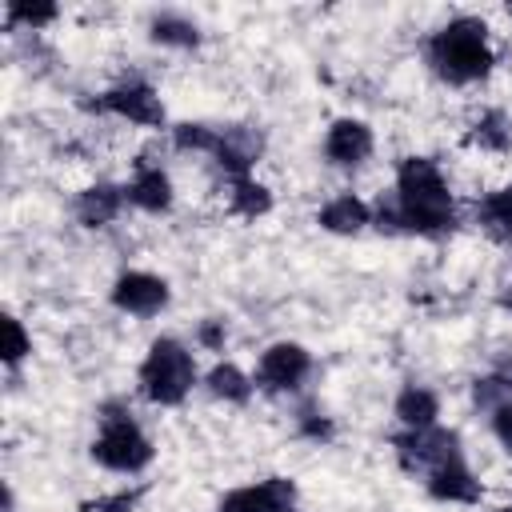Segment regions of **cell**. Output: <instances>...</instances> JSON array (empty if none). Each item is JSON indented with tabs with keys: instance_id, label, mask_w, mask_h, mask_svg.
Instances as JSON below:
<instances>
[{
	"instance_id": "obj_1",
	"label": "cell",
	"mask_w": 512,
	"mask_h": 512,
	"mask_svg": "<svg viewBox=\"0 0 512 512\" xmlns=\"http://www.w3.org/2000/svg\"><path fill=\"white\" fill-rule=\"evenodd\" d=\"M396 228L420 232V236H444L456 228V204L440 176V168L428 156H408L396 172Z\"/></svg>"
},
{
	"instance_id": "obj_2",
	"label": "cell",
	"mask_w": 512,
	"mask_h": 512,
	"mask_svg": "<svg viewBox=\"0 0 512 512\" xmlns=\"http://www.w3.org/2000/svg\"><path fill=\"white\" fill-rule=\"evenodd\" d=\"M428 64L448 84H472L492 72V48H488V24L476 16L448 20L428 40Z\"/></svg>"
},
{
	"instance_id": "obj_3",
	"label": "cell",
	"mask_w": 512,
	"mask_h": 512,
	"mask_svg": "<svg viewBox=\"0 0 512 512\" xmlns=\"http://www.w3.org/2000/svg\"><path fill=\"white\" fill-rule=\"evenodd\" d=\"M196 384V364H192V352L172 340V336H160L144 364H140V392L152 400V404H180L188 396V388Z\"/></svg>"
},
{
	"instance_id": "obj_4",
	"label": "cell",
	"mask_w": 512,
	"mask_h": 512,
	"mask_svg": "<svg viewBox=\"0 0 512 512\" xmlns=\"http://www.w3.org/2000/svg\"><path fill=\"white\" fill-rule=\"evenodd\" d=\"M100 420H104V428L92 440V460L112 468V472H140L152 460V444L136 428L132 412H124L120 404H108Z\"/></svg>"
},
{
	"instance_id": "obj_5",
	"label": "cell",
	"mask_w": 512,
	"mask_h": 512,
	"mask_svg": "<svg viewBox=\"0 0 512 512\" xmlns=\"http://www.w3.org/2000/svg\"><path fill=\"white\" fill-rule=\"evenodd\" d=\"M396 452H400V464L408 472L424 468V472H436L452 460H460V436L452 428H408L404 436H396Z\"/></svg>"
},
{
	"instance_id": "obj_6",
	"label": "cell",
	"mask_w": 512,
	"mask_h": 512,
	"mask_svg": "<svg viewBox=\"0 0 512 512\" xmlns=\"http://www.w3.org/2000/svg\"><path fill=\"white\" fill-rule=\"evenodd\" d=\"M308 372H312V356H308L300 344L280 340V344H272V348L260 356V364H256V384H260L264 392H292V388L304 384Z\"/></svg>"
},
{
	"instance_id": "obj_7",
	"label": "cell",
	"mask_w": 512,
	"mask_h": 512,
	"mask_svg": "<svg viewBox=\"0 0 512 512\" xmlns=\"http://www.w3.org/2000/svg\"><path fill=\"white\" fill-rule=\"evenodd\" d=\"M88 108L124 116V120L144 124V128H160V124H164V104H160V96H156L148 84H120V88L96 96Z\"/></svg>"
},
{
	"instance_id": "obj_8",
	"label": "cell",
	"mask_w": 512,
	"mask_h": 512,
	"mask_svg": "<svg viewBox=\"0 0 512 512\" xmlns=\"http://www.w3.org/2000/svg\"><path fill=\"white\" fill-rule=\"evenodd\" d=\"M292 500H296V484L284 476H268L260 484L228 492L216 512H292Z\"/></svg>"
},
{
	"instance_id": "obj_9",
	"label": "cell",
	"mask_w": 512,
	"mask_h": 512,
	"mask_svg": "<svg viewBox=\"0 0 512 512\" xmlns=\"http://www.w3.org/2000/svg\"><path fill=\"white\" fill-rule=\"evenodd\" d=\"M112 304L132 316H156L168 304V284L152 272H124L112 284Z\"/></svg>"
},
{
	"instance_id": "obj_10",
	"label": "cell",
	"mask_w": 512,
	"mask_h": 512,
	"mask_svg": "<svg viewBox=\"0 0 512 512\" xmlns=\"http://www.w3.org/2000/svg\"><path fill=\"white\" fill-rule=\"evenodd\" d=\"M324 156H328L332 164H340V168L364 164V160L372 156V128H368L364 120H352V116L336 120V124L328 128V136H324Z\"/></svg>"
},
{
	"instance_id": "obj_11",
	"label": "cell",
	"mask_w": 512,
	"mask_h": 512,
	"mask_svg": "<svg viewBox=\"0 0 512 512\" xmlns=\"http://www.w3.org/2000/svg\"><path fill=\"white\" fill-rule=\"evenodd\" d=\"M264 152V136L256 132V128H244V124H236V128H224L220 132V144H216V164L232 176V180H240V176H248V168L256 164V156Z\"/></svg>"
},
{
	"instance_id": "obj_12",
	"label": "cell",
	"mask_w": 512,
	"mask_h": 512,
	"mask_svg": "<svg viewBox=\"0 0 512 512\" xmlns=\"http://www.w3.org/2000/svg\"><path fill=\"white\" fill-rule=\"evenodd\" d=\"M428 492H432L436 500H448V504H476L484 488H480V480L464 468V460H452V464L428 472Z\"/></svg>"
},
{
	"instance_id": "obj_13",
	"label": "cell",
	"mask_w": 512,
	"mask_h": 512,
	"mask_svg": "<svg viewBox=\"0 0 512 512\" xmlns=\"http://www.w3.org/2000/svg\"><path fill=\"white\" fill-rule=\"evenodd\" d=\"M124 196L136 204V208H144V212H168L172 208V184H168V176L160 172V168H136V176H132V184L124 188Z\"/></svg>"
},
{
	"instance_id": "obj_14",
	"label": "cell",
	"mask_w": 512,
	"mask_h": 512,
	"mask_svg": "<svg viewBox=\"0 0 512 512\" xmlns=\"http://www.w3.org/2000/svg\"><path fill=\"white\" fill-rule=\"evenodd\" d=\"M364 224H372V212H368V204H364L360 196H352V192H344V196H336V200H328V204L320 208V228H328V232H336V236H356Z\"/></svg>"
},
{
	"instance_id": "obj_15",
	"label": "cell",
	"mask_w": 512,
	"mask_h": 512,
	"mask_svg": "<svg viewBox=\"0 0 512 512\" xmlns=\"http://www.w3.org/2000/svg\"><path fill=\"white\" fill-rule=\"evenodd\" d=\"M120 204H124V192H120L116 184H92V188L80 192L76 216H80L84 228H104V224L120 212Z\"/></svg>"
},
{
	"instance_id": "obj_16",
	"label": "cell",
	"mask_w": 512,
	"mask_h": 512,
	"mask_svg": "<svg viewBox=\"0 0 512 512\" xmlns=\"http://www.w3.org/2000/svg\"><path fill=\"white\" fill-rule=\"evenodd\" d=\"M436 412H440V400L420 388V384H408L400 396H396V416L404 428H432L436 424Z\"/></svg>"
},
{
	"instance_id": "obj_17",
	"label": "cell",
	"mask_w": 512,
	"mask_h": 512,
	"mask_svg": "<svg viewBox=\"0 0 512 512\" xmlns=\"http://www.w3.org/2000/svg\"><path fill=\"white\" fill-rule=\"evenodd\" d=\"M476 220L484 224L488 236H496V240H512V184L488 192V196L476 204Z\"/></svg>"
},
{
	"instance_id": "obj_18",
	"label": "cell",
	"mask_w": 512,
	"mask_h": 512,
	"mask_svg": "<svg viewBox=\"0 0 512 512\" xmlns=\"http://www.w3.org/2000/svg\"><path fill=\"white\" fill-rule=\"evenodd\" d=\"M468 140L480 144V148H488V152H508V148H512V120L492 108V112H484V116L472 124Z\"/></svg>"
},
{
	"instance_id": "obj_19",
	"label": "cell",
	"mask_w": 512,
	"mask_h": 512,
	"mask_svg": "<svg viewBox=\"0 0 512 512\" xmlns=\"http://www.w3.org/2000/svg\"><path fill=\"white\" fill-rule=\"evenodd\" d=\"M268 208H272V192H268L260 180H252V176L232 180V212H236V216L256 220V216H264Z\"/></svg>"
},
{
	"instance_id": "obj_20",
	"label": "cell",
	"mask_w": 512,
	"mask_h": 512,
	"mask_svg": "<svg viewBox=\"0 0 512 512\" xmlns=\"http://www.w3.org/2000/svg\"><path fill=\"white\" fill-rule=\"evenodd\" d=\"M208 388H212V396L232 400V404H244V400L252 396V380H248L236 364H216V368L208 372Z\"/></svg>"
},
{
	"instance_id": "obj_21",
	"label": "cell",
	"mask_w": 512,
	"mask_h": 512,
	"mask_svg": "<svg viewBox=\"0 0 512 512\" xmlns=\"http://www.w3.org/2000/svg\"><path fill=\"white\" fill-rule=\"evenodd\" d=\"M152 40L156 44H176V48H192L200 40L196 24L184 20V16H156L152 20Z\"/></svg>"
},
{
	"instance_id": "obj_22",
	"label": "cell",
	"mask_w": 512,
	"mask_h": 512,
	"mask_svg": "<svg viewBox=\"0 0 512 512\" xmlns=\"http://www.w3.org/2000/svg\"><path fill=\"white\" fill-rule=\"evenodd\" d=\"M472 400H476V408H488V412H496V408H504V404H512V380L508 376H484V380H476L472 384Z\"/></svg>"
},
{
	"instance_id": "obj_23",
	"label": "cell",
	"mask_w": 512,
	"mask_h": 512,
	"mask_svg": "<svg viewBox=\"0 0 512 512\" xmlns=\"http://www.w3.org/2000/svg\"><path fill=\"white\" fill-rule=\"evenodd\" d=\"M172 140H176V148H184V152H216L220 128H208V124H176V128H172Z\"/></svg>"
},
{
	"instance_id": "obj_24",
	"label": "cell",
	"mask_w": 512,
	"mask_h": 512,
	"mask_svg": "<svg viewBox=\"0 0 512 512\" xmlns=\"http://www.w3.org/2000/svg\"><path fill=\"white\" fill-rule=\"evenodd\" d=\"M0 332H4V348H0L4 364H20V360L32 352V340H28L24 324H20L16 316H4V320H0Z\"/></svg>"
},
{
	"instance_id": "obj_25",
	"label": "cell",
	"mask_w": 512,
	"mask_h": 512,
	"mask_svg": "<svg viewBox=\"0 0 512 512\" xmlns=\"http://www.w3.org/2000/svg\"><path fill=\"white\" fill-rule=\"evenodd\" d=\"M56 20V8L52 4H20L12 0L8 4V24H24V28H44Z\"/></svg>"
},
{
	"instance_id": "obj_26",
	"label": "cell",
	"mask_w": 512,
	"mask_h": 512,
	"mask_svg": "<svg viewBox=\"0 0 512 512\" xmlns=\"http://www.w3.org/2000/svg\"><path fill=\"white\" fill-rule=\"evenodd\" d=\"M136 496H140V492H128V488L116 492V496H96V500L84 504V512H132Z\"/></svg>"
},
{
	"instance_id": "obj_27",
	"label": "cell",
	"mask_w": 512,
	"mask_h": 512,
	"mask_svg": "<svg viewBox=\"0 0 512 512\" xmlns=\"http://www.w3.org/2000/svg\"><path fill=\"white\" fill-rule=\"evenodd\" d=\"M492 432H496V440L504 448H512V404H504V408L492 412Z\"/></svg>"
},
{
	"instance_id": "obj_28",
	"label": "cell",
	"mask_w": 512,
	"mask_h": 512,
	"mask_svg": "<svg viewBox=\"0 0 512 512\" xmlns=\"http://www.w3.org/2000/svg\"><path fill=\"white\" fill-rule=\"evenodd\" d=\"M200 344L224 348V320H204V324H200Z\"/></svg>"
},
{
	"instance_id": "obj_29",
	"label": "cell",
	"mask_w": 512,
	"mask_h": 512,
	"mask_svg": "<svg viewBox=\"0 0 512 512\" xmlns=\"http://www.w3.org/2000/svg\"><path fill=\"white\" fill-rule=\"evenodd\" d=\"M300 428H304L308 436H316V440H320V436H332V424H328V420H316L312 412H304V420H300Z\"/></svg>"
},
{
	"instance_id": "obj_30",
	"label": "cell",
	"mask_w": 512,
	"mask_h": 512,
	"mask_svg": "<svg viewBox=\"0 0 512 512\" xmlns=\"http://www.w3.org/2000/svg\"><path fill=\"white\" fill-rule=\"evenodd\" d=\"M500 304H504V308H512V288H508V292L500 296Z\"/></svg>"
},
{
	"instance_id": "obj_31",
	"label": "cell",
	"mask_w": 512,
	"mask_h": 512,
	"mask_svg": "<svg viewBox=\"0 0 512 512\" xmlns=\"http://www.w3.org/2000/svg\"><path fill=\"white\" fill-rule=\"evenodd\" d=\"M496 512H512V504H508V508H496Z\"/></svg>"
}]
</instances>
